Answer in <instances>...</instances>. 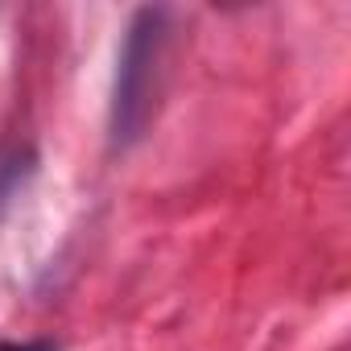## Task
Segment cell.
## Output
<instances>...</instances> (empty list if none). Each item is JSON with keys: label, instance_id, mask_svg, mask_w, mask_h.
<instances>
[{"label": "cell", "instance_id": "cell-1", "mask_svg": "<svg viewBox=\"0 0 351 351\" xmlns=\"http://www.w3.org/2000/svg\"><path fill=\"white\" fill-rule=\"evenodd\" d=\"M17 173H21V157L17 153H0V199H5L9 191H13V182H17Z\"/></svg>", "mask_w": 351, "mask_h": 351}, {"label": "cell", "instance_id": "cell-2", "mask_svg": "<svg viewBox=\"0 0 351 351\" xmlns=\"http://www.w3.org/2000/svg\"><path fill=\"white\" fill-rule=\"evenodd\" d=\"M0 351H50V347H42V343H0Z\"/></svg>", "mask_w": 351, "mask_h": 351}]
</instances>
